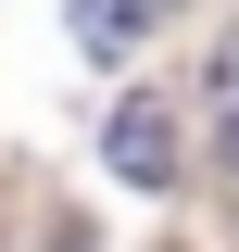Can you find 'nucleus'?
<instances>
[{"label": "nucleus", "instance_id": "nucleus-1", "mask_svg": "<svg viewBox=\"0 0 239 252\" xmlns=\"http://www.w3.org/2000/svg\"><path fill=\"white\" fill-rule=\"evenodd\" d=\"M101 164H114V177H139V189H164V177H177V114H164V101H114Z\"/></svg>", "mask_w": 239, "mask_h": 252}, {"label": "nucleus", "instance_id": "nucleus-2", "mask_svg": "<svg viewBox=\"0 0 239 252\" xmlns=\"http://www.w3.org/2000/svg\"><path fill=\"white\" fill-rule=\"evenodd\" d=\"M151 26H164V0H76V38H89L101 63H114V51H139Z\"/></svg>", "mask_w": 239, "mask_h": 252}, {"label": "nucleus", "instance_id": "nucleus-3", "mask_svg": "<svg viewBox=\"0 0 239 252\" xmlns=\"http://www.w3.org/2000/svg\"><path fill=\"white\" fill-rule=\"evenodd\" d=\"M214 152H227V177H239V26H227V51H214Z\"/></svg>", "mask_w": 239, "mask_h": 252}]
</instances>
